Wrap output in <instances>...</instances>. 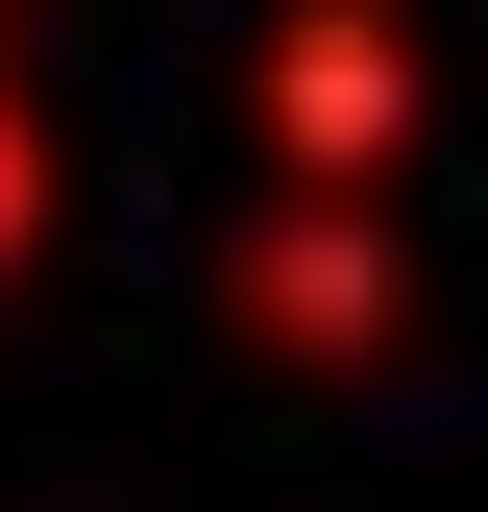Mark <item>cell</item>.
Returning <instances> with one entry per match:
<instances>
[{
	"instance_id": "obj_1",
	"label": "cell",
	"mask_w": 488,
	"mask_h": 512,
	"mask_svg": "<svg viewBox=\"0 0 488 512\" xmlns=\"http://www.w3.org/2000/svg\"><path fill=\"white\" fill-rule=\"evenodd\" d=\"M269 98H293V147H318V171H342V147H391V25H342V0H318Z\"/></svg>"
},
{
	"instance_id": "obj_2",
	"label": "cell",
	"mask_w": 488,
	"mask_h": 512,
	"mask_svg": "<svg viewBox=\"0 0 488 512\" xmlns=\"http://www.w3.org/2000/svg\"><path fill=\"white\" fill-rule=\"evenodd\" d=\"M49 244V122H25V74H0V269Z\"/></svg>"
}]
</instances>
